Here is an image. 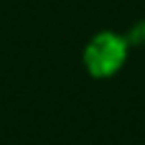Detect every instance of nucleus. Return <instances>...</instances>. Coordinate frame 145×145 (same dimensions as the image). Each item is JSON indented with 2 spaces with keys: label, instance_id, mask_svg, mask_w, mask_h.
Instances as JSON below:
<instances>
[{
  "label": "nucleus",
  "instance_id": "obj_1",
  "mask_svg": "<svg viewBox=\"0 0 145 145\" xmlns=\"http://www.w3.org/2000/svg\"><path fill=\"white\" fill-rule=\"evenodd\" d=\"M125 56H127V38H122L112 31H102L87 43L84 66L94 79H107L122 69Z\"/></svg>",
  "mask_w": 145,
  "mask_h": 145
}]
</instances>
